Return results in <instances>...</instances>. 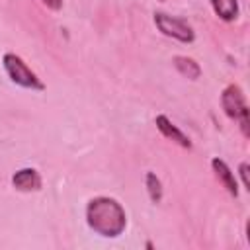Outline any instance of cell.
<instances>
[{
    "mask_svg": "<svg viewBox=\"0 0 250 250\" xmlns=\"http://www.w3.org/2000/svg\"><path fill=\"white\" fill-rule=\"evenodd\" d=\"M84 219L92 232L102 238H117L127 229L125 207L109 195H96L84 207Z\"/></svg>",
    "mask_w": 250,
    "mask_h": 250,
    "instance_id": "1",
    "label": "cell"
},
{
    "mask_svg": "<svg viewBox=\"0 0 250 250\" xmlns=\"http://www.w3.org/2000/svg\"><path fill=\"white\" fill-rule=\"evenodd\" d=\"M221 107L223 113L236 121L244 139H250V109L244 96V90L238 84H229L221 92Z\"/></svg>",
    "mask_w": 250,
    "mask_h": 250,
    "instance_id": "2",
    "label": "cell"
},
{
    "mask_svg": "<svg viewBox=\"0 0 250 250\" xmlns=\"http://www.w3.org/2000/svg\"><path fill=\"white\" fill-rule=\"evenodd\" d=\"M2 68H4V72L12 84H16L23 90H31V92H43L45 90L43 80L27 66V62L20 55L4 53L2 55Z\"/></svg>",
    "mask_w": 250,
    "mask_h": 250,
    "instance_id": "3",
    "label": "cell"
},
{
    "mask_svg": "<svg viewBox=\"0 0 250 250\" xmlns=\"http://www.w3.org/2000/svg\"><path fill=\"white\" fill-rule=\"evenodd\" d=\"M152 21H154L156 29L164 37H170V39L180 41V43H186V45L195 41V31H193V27L184 18H176V16H170L166 12L156 10L152 14Z\"/></svg>",
    "mask_w": 250,
    "mask_h": 250,
    "instance_id": "4",
    "label": "cell"
},
{
    "mask_svg": "<svg viewBox=\"0 0 250 250\" xmlns=\"http://www.w3.org/2000/svg\"><path fill=\"white\" fill-rule=\"evenodd\" d=\"M10 182H12V188L16 191H21V193H35L43 188V178H41L39 170L31 168V166L16 170L10 178Z\"/></svg>",
    "mask_w": 250,
    "mask_h": 250,
    "instance_id": "5",
    "label": "cell"
},
{
    "mask_svg": "<svg viewBox=\"0 0 250 250\" xmlns=\"http://www.w3.org/2000/svg\"><path fill=\"white\" fill-rule=\"evenodd\" d=\"M154 125H156V129L160 131V135H162L164 139L176 143L178 146H182V148H186V150L191 148V141H189V137H188L178 125H174L172 119H170L168 115L158 113V115L154 117Z\"/></svg>",
    "mask_w": 250,
    "mask_h": 250,
    "instance_id": "6",
    "label": "cell"
},
{
    "mask_svg": "<svg viewBox=\"0 0 250 250\" xmlns=\"http://www.w3.org/2000/svg\"><path fill=\"white\" fill-rule=\"evenodd\" d=\"M211 170H213L215 178L219 180V184L227 189V193L236 199V197H238V182H236V176H234V172L230 170V166H229L223 158L213 156V158H211Z\"/></svg>",
    "mask_w": 250,
    "mask_h": 250,
    "instance_id": "7",
    "label": "cell"
},
{
    "mask_svg": "<svg viewBox=\"0 0 250 250\" xmlns=\"http://www.w3.org/2000/svg\"><path fill=\"white\" fill-rule=\"evenodd\" d=\"M211 4V10L213 14L225 21V23H230L238 18L240 14V6H238V0H209Z\"/></svg>",
    "mask_w": 250,
    "mask_h": 250,
    "instance_id": "8",
    "label": "cell"
},
{
    "mask_svg": "<svg viewBox=\"0 0 250 250\" xmlns=\"http://www.w3.org/2000/svg\"><path fill=\"white\" fill-rule=\"evenodd\" d=\"M172 66L188 80H197L201 76V66L195 59L188 57V55H174L172 57Z\"/></svg>",
    "mask_w": 250,
    "mask_h": 250,
    "instance_id": "9",
    "label": "cell"
},
{
    "mask_svg": "<svg viewBox=\"0 0 250 250\" xmlns=\"http://www.w3.org/2000/svg\"><path fill=\"white\" fill-rule=\"evenodd\" d=\"M145 188H146V195H148V199H150L154 205L162 203V197H164V186H162V180L156 176V172L148 170V172L145 174Z\"/></svg>",
    "mask_w": 250,
    "mask_h": 250,
    "instance_id": "10",
    "label": "cell"
},
{
    "mask_svg": "<svg viewBox=\"0 0 250 250\" xmlns=\"http://www.w3.org/2000/svg\"><path fill=\"white\" fill-rule=\"evenodd\" d=\"M248 170H250V166H248V162H246V160H242V162L238 164V176H240V180H242V188H244V189H250V180H248Z\"/></svg>",
    "mask_w": 250,
    "mask_h": 250,
    "instance_id": "11",
    "label": "cell"
},
{
    "mask_svg": "<svg viewBox=\"0 0 250 250\" xmlns=\"http://www.w3.org/2000/svg\"><path fill=\"white\" fill-rule=\"evenodd\" d=\"M51 12H59L61 8H62V0H41Z\"/></svg>",
    "mask_w": 250,
    "mask_h": 250,
    "instance_id": "12",
    "label": "cell"
},
{
    "mask_svg": "<svg viewBox=\"0 0 250 250\" xmlns=\"http://www.w3.org/2000/svg\"><path fill=\"white\" fill-rule=\"evenodd\" d=\"M158 2H164V0H158Z\"/></svg>",
    "mask_w": 250,
    "mask_h": 250,
    "instance_id": "13",
    "label": "cell"
}]
</instances>
